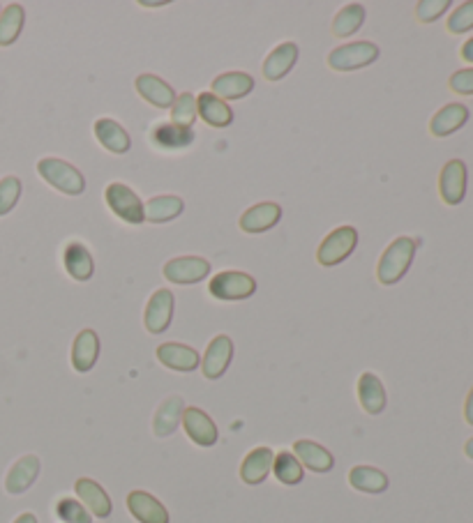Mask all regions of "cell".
Instances as JSON below:
<instances>
[{
	"instance_id": "1",
	"label": "cell",
	"mask_w": 473,
	"mask_h": 523,
	"mask_svg": "<svg viewBox=\"0 0 473 523\" xmlns=\"http://www.w3.org/2000/svg\"><path fill=\"white\" fill-rule=\"evenodd\" d=\"M415 249H418V243L414 237L402 235L395 237L388 247H385L384 256L379 258V266H376V279L384 284V287H393L402 277L409 272L411 263L415 258Z\"/></svg>"
},
{
	"instance_id": "2",
	"label": "cell",
	"mask_w": 473,
	"mask_h": 523,
	"mask_svg": "<svg viewBox=\"0 0 473 523\" xmlns=\"http://www.w3.org/2000/svg\"><path fill=\"white\" fill-rule=\"evenodd\" d=\"M37 173L45 178V183H49L51 187H56L68 196H81L86 192V178L81 175V171L74 169L65 160H58V157L39 160Z\"/></svg>"
},
{
	"instance_id": "3",
	"label": "cell",
	"mask_w": 473,
	"mask_h": 523,
	"mask_svg": "<svg viewBox=\"0 0 473 523\" xmlns=\"http://www.w3.org/2000/svg\"><path fill=\"white\" fill-rule=\"evenodd\" d=\"M379 47L374 42H349L344 47H337L328 54V68L335 72H356L367 68L374 60H379Z\"/></svg>"
},
{
	"instance_id": "4",
	"label": "cell",
	"mask_w": 473,
	"mask_h": 523,
	"mask_svg": "<svg viewBox=\"0 0 473 523\" xmlns=\"http://www.w3.org/2000/svg\"><path fill=\"white\" fill-rule=\"evenodd\" d=\"M358 247V231L353 226H340L323 237L319 245L317 261L323 267H335L342 261H347Z\"/></svg>"
},
{
	"instance_id": "5",
	"label": "cell",
	"mask_w": 473,
	"mask_h": 523,
	"mask_svg": "<svg viewBox=\"0 0 473 523\" xmlns=\"http://www.w3.org/2000/svg\"><path fill=\"white\" fill-rule=\"evenodd\" d=\"M104 199L111 213L118 219L127 224H143L146 222V210H143V201L134 194V189H130L122 183H111L104 189Z\"/></svg>"
},
{
	"instance_id": "6",
	"label": "cell",
	"mask_w": 473,
	"mask_h": 523,
	"mask_svg": "<svg viewBox=\"0 0 473 523\" xmlns=\"http://www.w3.org/2000/svg\"><path fill=\"white\" fill-rule=\"evenodd\" d=\"M210 296L217 298V300H247L257 293V281L254 277H249L247 272H220L217 277H213L208 284Z\"/></svg>"
},
{
	"instance_id": "7",
	"label": "cell",
	"mask_w": 473,
	"mask_h": 523,
	"mask_svg": "<svg viewBox=\"0 0 473 523\" xmlns=\"http://www.w3.org/2000/svg\"><path fill=\"white\" fill-rule=\"evenodd\" d=\"M162 272L171 284L187 287V284H199L201 279L210 275V263L201 256H178L166 261Z\"/></svg>"
},
{
	"instance_id": "8",
	"label": "cell",
	"mask_w": 473,
	"mask_h": 523,
	"mask_svg": "<svg viewBox=\"0 0 473 523\" xmlns=\"http://www.w3.org/2000/svg\"><path fill=\"white\" fill-rule=\"evenodd\" d=\"M183 429H185L187 438L199 447H213L217 438H220V432H217V424L213 422V417L196 406L183 411Z\"/></svg>"
},
{
	"instance_id": "9",
	"label": "cell",
	"mask_w": 473,
	"mask_h": 523,
	"mask_svg": "<svg viewBox=\"0 0 473 523\" xmlns=\"http://www.w3.org/2000/svg\"><path fill=\"white\" fill-rule=\"evenodd\" d=\"M173 307H176V298L169 288H160L151 296L143 314V325L151 335H162L164 329H169L171 319H173Z\"/></svg>"
},
{
	"instance_id": "10",
	"label": "cell",
	"mask_w": 473,
	"mask_h": 523,
	"mask_svg": "<svg viewBox=\"0 0 473 523\" xmlns=\"http://www.w3.org/2000/svg\"><path fill=\"white\" fill-rule=\"evenodd\" d=\"M231 360H234V341L226 335H217L205 349L204 360H201V371L208 381H217L226 373Z\"/></svg>"
},
{
	"instance_id": "11",
	"label": "cell",
	"mask_w": 473,
	"mask_h": 523,
	"mask_svg": "<svg viewBox=\"0 0 473 523\" xmlns=\"http://www.w3.org/2000/svg\"><path fill=\"white\" fill-rule=\"evenodd\" d=\"M467 164L462 160H450L441 169L439 175V194L446 205H459L467 194Z\"/></svg>"
},
{
	"instance_id": "12",
	"label": "cell",
	"mask_w": 473,
	"mask_h": 523,
	"mask_svg": "<svg viewBox=\"0 0 473 523\" xmlns=\"http://www.w3.org/2000/svg\"><path fill=\"white\" fill-rule=\"evenodd\" d=\"M74 491H77L79 496V503L89 509L93 517L98 518L111 517L113 505L107 491L102 489V485H98V482L90 480V477H79V480L74 482Z\"/></svg>"
},
{
	"instance_id": "13",
	"label": "cell",
	"mask_w": 473,
	"mask_h": 523,
	"mask_svg": "<svg viewBox=\"0 0 473 523\" xmlns=\"http://www.w3.org/2000/svg\"><path fill=\"white\" fill-rule=\"evenodd\" d=\"M127 509L139 523H169V509L151 496L148 491H130L127 494Z\"/></svg>"
},
{
	"instance_id": "14",
	"label": "cell",
	"mask_w": 473,
	"mask_h": 523,
	"mask_svg": "<svg viewBox=\"0 0 473 523\" xmlns=\"http://www.w3.org/2000/svg\"><path fill=\"white\" fill-rule=\"evenodd\" d=\"M155 355L166 369H173V371H181V373L194 371V369H199V364H201L199 350H194L192 346H185V344H176V341L160 344L157 346Z\"/></svg>"
},
{
	"instance_id": "15",
	"label": "cell",
	"mask_w": 473,
	"mask_h": 523,
	"mask_svg": "<svg viewBox=\"0 0 473 523\" xmlns=\"http://www.w3.org/2000/svg\"><path fill=\"white\" fill-rule=\"evenodd\" d=\"M273 461L275 455L270 447H254L247 456L240 464V480L249 486L264 485L266 477L273 470Z\"/></svg>"
},
{
	"instance_id": "16",
	"label": "cell",
	"mask_w": 473,
	"mask_h": 523,
	"mask_svg": "<svg viewBox=\"0 0 473 523\" xmlns=\"http://www.w3.org/2000/svg\"><path fill=\"white\" fill-rule=\"evenodd\" d=\"M39 468H42L39 456H35V455L21 456V459L12 465L10 473H7V477H5L7 494H12V496L26 494V491H28L30 486L35 485V480L39 477Z\"/></svg>"
},
{
	"instance_id": "17",
	"label": "cell",
	"mask_w": 473,
	"mask_h": 523,
	"mask_svg": "<svg viewBox=\"0 0 473 523\" xmlns=\"http://www.w3.org/2000/svg\"><path fill=\"white\" fill-rule=\"evenodd\" d=\"M279 219H282V208L278 204L266 201V204L252 205V208H247L240 214V228L245 233L257 235V233H266L273 226H278Z\"/></svg>"
},
{
	"instance_id": "18",
	"label": "cell",
	"mask_w": 473,
	"mask_h": 523,
	"mask_svg": "<svg viewBox=\"0 0 473 523\" xmlns=\"http://www.w3.org/2000/svg\"><path fill=\"white\" fill-rule=\"evenodd\" d=\"M100 358V337L95 329H81L72 344V367L79 373H89Z\"/></svg>"
},
{
	"instance_id": "19",
	"label": "cell",
	"mask_w": 473,
	"mask_h": 523,
	"mask_svg": "<svg viewBox=\"0 0 473 523\" xmlns=\"http://www.w3.org/2000/svg\"><path fill=\"white\" fill-rule=\"evenodd\" d=\"M137 86V92L142 95L146 102H151L155 109H171L173 102H176V92L164 78L155 77V74H142L134 81Z\"/></svg>"
},
{
	"instance_id": "20",
	"label": "cell",
	"mask_w": 473,
	"mask_h": 523,
	"mask_svg": "<svg viewBox=\"0 0 473 523\" xmlns=\"http://www.w3.org/2000/svg\"><path fill=\"white\" fill-rule=\"evenodd\" d=\"M196 113L205 125L217 127V130H225L234 122V109L213 92H201L199 99H196Z\"/></svg>"
},
{
	"instance_id": "21",
	"label": "cell",
	"mask_w": 473,
	"mask_h": 523,
	"mask_svg": "<svg viewBox=\"0 0 473 523\" xmlns=\"http://www.w3.org/2000/svg\"><path fill=\"white\" fill-rule=\"evenodd\" d=\"M358 402H361L363 411L367 415H381L384 413L388 397H385V388L376 373L365 371L358 378Z\"/></svg>"
},
{
	"instance_id": "22",
	"label": "cell",
	"mask_w": 473,
	"mask_h": 523,
	"mask_svg": "<svg viewBox=\"0 0 473 523\" xmlns=\"http://www.w3.org/2000/svg\"><path fill=\"white\" fill-rule=\"evenodd\" d=\"M95 136H98L100 146L107 148L113 155H125L132 148V139L125 131V127L113 120V118H100L95 122Z\"/></svg>"
},
{
	"instance_id": "23",
	"label": "cell",
	"mask_w": 473,
	"mask_h": 523,
	"mask_svg": "<svg viewBox=\"0 0 473 523\" xmlns=\"http://www.w3.org/2000/svg\"><path fill=\"white\" fill-rule=\"evenodd\" d=\"M293 455L303 464V468H310L312 473H331L335 468V456L314 441H296Z\"/></svg>"
},
{
	"instance_id": "24",
	"label": "cell",
	"mask_w": 473,
	"mask_h": 523,
	"mask_svg": "<svg viewBox=\"0 0 473 523\" xmlns=\"http://www.w3.org/2000/svg\"><path fill=\"white\" fill-rule=\"evenodd\" d=\"M185 399L183 397H169L160 403L152 420V432L157 438H169L171 434L176 432L178 424L183 420V411H185Z\"/></svg>"
},
{
	"instance_id": "25",
	"label": "cell",
	"mask_w": 473,
	"mask_h": 523,
	"mask_svg": "<svg viewBox=\"0 0 473 523\" xmlns=\"http://www.w3.org/2000/svg\"><path fill=\"white\" fill-rule=\"evenodd\" d=\"M298 54H300V51H298L296 42L279 44L278 49L270 51L268 58H266L264 77L268 78V81H279V78L287 77V74L296 68Z\"/></svg>"
},
{
	"instance_id": "26",
	"label": "cell",
	"mask_w": 473,
	"mask_h": 523,
	"mask_svg": "<svg viewBox=\"0 0 473 523\" xmlns=\"http://www.w3.org/2000/svg\"><path fill=\"white\" fill-rule=\"evenodd\" d=\"M254 78L245 72H226L213 78V95L220 99H243L254 90Z\"/></svg>"
},
{
	"instance_id": "27",
	"label": "cell",
	"mask_w": 473,
	"mask_h": 523,
	"mask_svg": "<svg viewBox=\"0 0 473 523\" xmlns=\"http://www.w3.org/2000/svg\"><path fill=\"white\" fill-rule=\"evenodd\" d=\"M468 120V109L464 104H446L444 109L435 113L432 122H429V131L439 139L444 136L455 134L457 130H462Z\"/></svg>"
},
{
	"instance_id": "28",
	"label": "cell",
	"mask_w": 473,
	"mask_h": 523,
	"mask_svg": "<svg viewBox=\"0 0 473 523\" xmlns=\"http://www.w3.org/2000/svg\"><path fill=\"white\" fill-rule=\"evenodd\" d=\"M152 143L164 151H183L194 143V131L192 127H178L173 122H164L152 130Z\"/></svg>"
},
{
	"instance_id": "29",
	"label": "cell",
	"mask_w": 473,
	"mask_h": 523,
	"mask_svg": "<svg viewBox=\"0 0 473 523\" xmlns=\"http://www.w3.org/2000/svg\"><path fill=\"white\" fill-rule=\"evenodd\" d=\"M65 270L72 279L89 281L95 275V263L89 247L81 243H69L65 247Z\"/></svg>"
},
{
	"instance_id": "30",
	"label": "cell",
	"mask_w": 473,
	"mask_h": 523,
	"mask_svg": "<svg viewBox=\"0 0 473 523\" xmlns=\"http://www.w3.org/2000/svg\"><path fill=\"white\" fill-rule=\"evenodd\" d=\"M349 485L363 494H384L388 489V475L374 465H353L349 470Z\"/></svg>"
},
{
	"instance_id": "31",
	"label": "cell",
	"mask_w": 473,
	"mask_h": 523,
	"mask_svg": "<svg viewBox=\"0 0 473 523\" xmlns=\"http://www.w3.org/2000/svg\"><path fill=\"white\" fill-rule=\"evenodd\" d=\"M146 210V219L152 224H166L173 222L176 217H181L183 210H185V204H183L181 196L173 194H164V196H155V199L148 201L143 205Z\"/></svg>"
},
{
	"instance_id": "32",
	"label": "cell",
	"mask_w": 473,
	"mask_h": 523,
	"mask_svg": "<svg viewBox=\"0 0 473 523\" xmlns=\"http://www.w3.org/2000/svg\"><path fill=\"white\" fill-rule=\"evenodd\" d=\"M273 473H275V477H278V480L287 486L300 485V482H303V477H305L303 464L296 459V455H293V452H287V450L278 452V455H275Z\"/></svg>"
},
{
	"instance_id": "33",
	"label": "cell",
	"mask_w": 473,
	"mask_h": 523,
	"mask_svg": "<svg viewBox=\"0 0 473 523\" xmlns=\"http://www.w3.org/2000/svg\"><path fill=\"white\" fill-rule=\"evenodd\" d=\"M365 16L367 10L363 5H358V3L342 7L335 19H332V35H335V37H349V35L358 33L361 26L365 24Z\"/></svg>"
},
{
	"instance_id": "34",
	"label": "cell",
	"mask_w": 473,
	"mask_h": 523,
	"mask_svg": "<svg viewBox=\"0 0 473 523\" xmlns=\"http://www.w3.org/2000/svg\"><path fill=\"white\" fill-rule=\"evenodd\" d=\"M26 12L24 7L12 3L5 7V12H0V47H12L19 39L21 30H24Z\"/></svg>"
},
{
	"instance_id": "35",
	"label": "cell",
	"mask_w": 473,
	"mask_h": 523,
	"mask_svg": "<svg viewBox=\"0 0 473 523\" xmlns=\"http://www.w3.org/2000/svg\"><path fill=\"white\" fill-rule=\"evenodd\" d=\"M196 120V98L192 92H183L171 107V122L178 127H192Z\"/></svg>"
},
{
	"instance_id": "36",
	"label": "cell",
	"mask_w": 473,
	"mask_h": 523,
	"mask_svg": "<svg viewBox=\"0 0 473 523\" xmlns=\"http://www.w3.org/2000/svg\"><path fill=\"white\" fill-rule=\"evenodd\" d=\"M56 514L63 523H93V514L74 498H60L56 503Z\"/></svg>"
},
{
	"instance_id": "37",
	"label": "cell",
	"mask_w": 473,
	"mask_h": 523,
	"mask_svg": "<svg viewBox=\"0 0 473 523\" xmlns=\"http://www.w3.org/2000/svg\"><path fill=\"white\" fill-rule=\"evenodd\" d=\"M21 199V180L16 175H7L0 180V217H5L15 210Z\"/></svg>"
},
{
	"instance_id": "38",
	"label": "cell",
	"mask_w": 473,
	"mask_h": 523,
	"mask_svg": "<svg viewBox=\"0 0 473 523\" xmlns=\"http://www.w3.org/2000/svg\"><path fill=\"white\" fill-rule=\"evenodd\" d=\"M473 28V0L462 3L453 15L448 16V30L453 35H462Z\"/></svg>"
},
{
	"instance_id": "39",
	"label": "cell",
	"mask_w": 473,
	"mask_h": 523,
	"mask_svg": "<svg viewBox=\"0 0 473 523\" xmlns=\"http://www.w3.org/2000/svg\"><path fill=\"white\" fill-rule=\"evenodd\" d=\"M450 0H420L418 5H415V15L423 24H432V21L441 19L444 12H448Z\"/></svg>"
},
{
	"instance_id": "40",
	"label": "cell",
	"mask_w": 473,
	"mask_h": 523,
	"mask_svg": "<svg viewBox=\"0 0 473 523\" xmlns=\"http://www.w3.org/2000/svg\"><path fill=\"white\" fill-rule=\"evenodd\" d=\"M450 90L457 95H473V68L471 69H459L450 77L448 81Z\"/></svg>"
},
{
	"instance_id": "41",
	"label": "cell",
	"mask_w": 473,
	"mask_h": 523,
	"mask_svg": "<svg viewBox=\"0 0 473 523\" xmlns=\"http://www.w3.org/2000/svg\"><path fill=\"white\" fill-rule=\"evenodd\" d=\"M459 56H462L464 63H473V37L468 39V42H464L462 51H459Z\"/></svg>"
},
{
	"instance_id": "42",
	"label": "cell",
	"mask_w": 473,
	"mask_h": 523,
	"mask_svg": "<svg viewBox=\"0 0 473 523\" xmlns=\"http://www.w3.org/2000/svg\"><path fill=\"white\" fill-rule=\"evenodd\" d=\"M464 417H467L468 424L473 426V388H471V392H468L467 403H464Z\"/></svg>"
},
{
	"instance_id": "43",
	"label": "cell",
	"mask_w": 473,
	"mask_h": 523,
	"mask_svg": "<svg viewBox=\"0 0 473 523\" xmlns=\"http://www.w3.org/2000/svg\"><path fill=\"white\" fill-rule=\"evenodd\" d=\"M139 5L142 7H164V5H169V0H142Z\"/></svg>"
},
{
	"instance_id": "44",
	"label": "cell",
	"mask_w": 473,
	"mask_h": 523,
	"mask_svg": "<svg viewBox=\"0 0 473 523\" xmlns=\"http://www.w3.org/2000/svg\"><path fill=\"white\" fill-rule=\"evenodd\" d=\"M15 523H37V517H35V514H30V512H24L15 518Z\"/></svg>"
},
{
	"instance_id": "45",
	"label": "cell",
	"mask_w": 473,
	"mask_h": 523,
	"mask_svg": "<svg viewBox=\"0 0 473 523\" xmlns=\"http://www.w3.org/2000/svg\"><path fill=\"white\" fill-rule=\"evenodd\" d=\"M464 455H467L468 459H473V438H468L467 445H464Z\"/></svg>"
}]
</instances>
